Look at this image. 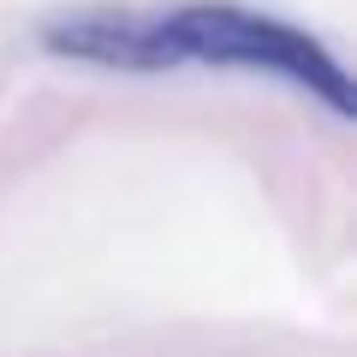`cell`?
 <instances>
[{"label": "cell", "mask_w": 357, "mask_h": 357, "mask_svg": "<svg viewBox=\"0 0 357 357\" xmlns=\"http://www.w3.org/2000/svg\"><path fill=\"white\" fill-rule=\"evenodd\" d=\"M42 48L96 72H250L304 89L328 114H351V84L328 42L292 18L238 0H173V6H107V13L48 18Z\"/></svg>", "instance_id": "6da1fadb"}]
</instances>
